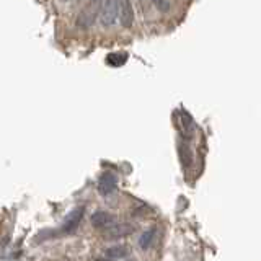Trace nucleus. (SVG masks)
Masks as SVG:
<instances>
[{
    "instance_id": "nucleus-1",
    "label": "nucleus",
    "mask_w": 261,
    "mask_h": 261,
    "mask_svg": "<svg viewBox=\"0 0 261 261\" xmlns=\"http://www.w3.org/2000/svg\"><path fill=\"white\" fill-rule=\"evenodd\" d=\"M100 21L105 27H111V24L119 18V2L108 0V2L100 4Z\"/></svg>"
},
{
    "instance_id": "nucleus-2",
    "label": "nucleus",
    "mask_w": 261,
    "mask_h": 261,
    "mask_svg": "<svg viewBox=\"0 0 261 261\" xmlns=\"http://www.w3.org/2000/svg\"><path fill=\"white\" fill-rule=\"evenodd\" d=\"M134 232V227L130 224H113L110 227L105 228V239L110 240H116V239H124V237L130 235Z\"/></svg>"
},
{
    "instance_id": "nucleus-3",
    "label": "nucleus",
    "mask_w": 261,
    "mask_h": 261,
    "mask_svg": "<svg viewBox=\"0 0 261 261\" xmlns=\"http://www.w3.org/2000/svg\"><path fill=\"white\" fill-rule=\"evenodd\" d=\"M118 186V178L116 175H113L111 171H106V173L101 175V178L98 179V191H100L103 196L111 194Z\"/></svg>"
},
{
    "instance_id": "nucleus-4",
    "label": "nucleus",
    "mask_w": 261,
    "mask_h": 261,
    "mask_svg": "<svg viewBox=\"0 0 261 261\" xmlns=\"http://www.w3.org/2000/svg\"><path fill=\"white\" fill-rule=\"evenodd\" d=\"M100 13V5L98 4H95V5H90L88 8H85L84 12H82L80 15H79V20H77V24L80 28H90L93 24V21H95V16Z\"/></svg>"
},
{
    "instance_id": "nucleus-5",
    "label": "nucleus",
    "mask_w": 261,
    "mask_h": 261,
    "mask_svg": "<svg viewBox=\"0 0 261 261\" xmlns=\"http://www.w3.org/2000/svg\"><path fill=\"white\" fill-rule=\"evenodd\" d=\"M82 216H84V207H77V209H73L70 214L65 217L64 220V225H62V232L65 233H70L73 232L75 228L79 227L80 224V220H82Z\"/></svg>"
},
{
    "instance_id": "nucleus-6",
    "label": "nucleus",
    "mask_w": 261,
    "mask_h": 261,
    "mask_svg": "<svg viewBox=\"0 0 261 261\" xmlns=\"http://www.w3.org/2000/svg\"><path fill=\"white\" fill-rule=\"evenodd\" d=\"M119 20L122 27H130L134 20V12L130 2H119Z\"/></svg>"
},
{
    "instance_id": "nucleus-7",
    "label": "nucleus",
    "mask_w": 261,
    "mask_h": 261,
    "mask_svg": "<svg viewBox=\"0 0 261 261\" xmlns=\"http://www.w3.org/2000/svg\"><path fill=\"white\" fill-rule=\"evenodd\" d=\"M113 220H114V217H113L111 214H108V212L98 211V212H95V214L92 216V219H90V222H92L93 227L101 228V227H110V225H113V224H111Z\"/></svg>"
},
{
    "instance_id": "nucleus-8",
    "label": "nucleus",
    "mask_w": 261,
    "mask_h": 261,
    "mask_svg": "<svg viewBox=\"0 0 261 261\" xmlns=\"http://www.w3.org/2000/svg\"><path fill=\"white\" fill-rule=\"evenodd\" d=\"M130 255V248L127 245H113L108 250H106V258L110 259H119V258H126Z\"/></svg>"
},
{
    "instance_id": "nucleus-9",
    "label": "nucleus",
    "mask_w": 261,
    "mask_h": 261,
    "mask_svg": "<svg viewBox=\"0 0 261 261\" xmlns=\"http://www.w3.org/2000/svg\"><path fill=\"white\" fill-rule=\"evenodd\" d=\"M127 61V54L126 53H111L106 57V62L113 67H121V65H124Z\"/></svg>"
},
{
    "instance_id": "nucleus-10",
    "label": "nucleus",
    "mask_w": 261,
    "mask_h": 261,
    "mask_svg": "<svg viewBox=\"0 0 261 261\" xmlns=\"http://www.w3.org/2000/svg\"><path fill=\"white\" fill-rule=\"evenodd\" d=\"M153 233H155V228H150V230H147V232H144V235L139 239V245L144 248V250H147L150 247V243H152V239H153Z\"/></svg>"
},
{
    "instance_id": "nucleus-11",
    "label": "nucleus",
    "mask_w": 261,
    "mask_h": 261,
    "mask_svg": "<svg viewBox=\"0 0 261 261\" xmlns=\"http://www.w3.org/2000/svg\"><path fill=\"white\" fill-rule=\"evenodd\" d=\"M155 7L159 10H167V8H170V2H155Z\"/></svg>"
},
{
    "instance_id": "nucleus-12",
    "label": "nucleus",
    "mask_w": 261,
    "mask_h": 261,
    "mask_svg": "<svg viewBox=\"0 0 261 261\" xmlns=\"http://www.w3.org/2000/svg\"><path fill=\"white\" fill-rule=\"evenodd\" d=\"M95 261H111L110 258H98V259H95Z\"/></svg>"
}]
</instances>
